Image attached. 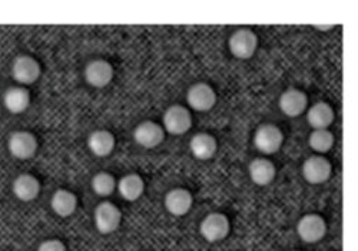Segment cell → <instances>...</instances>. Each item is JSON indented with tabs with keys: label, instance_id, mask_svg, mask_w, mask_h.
I'll use <instances>...</instances> for the list:
<instances>
[{
	"label": "cell",
	"instance_id": "obj_9",
	"mask_svg": "<svg viewBox=\"0 0 358 251\" xmlns=\"http://www.w3.org/2000/svg\"><path fill=\"white\" fill-rule=\"evenodd\" d=\"M187 102L195 112H210L217 103V93L208 83L199 82L188 89Z\"/></svg>",
	"mask_w": 358,
	"mask_h": 251
},
{
	"label": "cell",
	"instance_id": "obj_25",
	"mask_svg": "<svg viewBox=\"0 0 358 251\" xmlns=\"http://www.w3.org/2000/svg\"><path fill=\"white\" fill-rule=\"evenodd\" d=\"M38 251H66V245L61 240L49 238L41 243V245L38 247Z\"/></svg>",
	"mask_w": 358,
	"mask_h": 251
},
{
	"label": "cell",
	"instance_id": "obj_16",
	"mask_svg": "<svg viewBox=\"0 0 358 251\" xmlns=\"http://www.w3.org/2000/svg\"><path fill=\"white\" fill-rule=\"evenodd\" d=\"M3 105L12 114H20L31 105V93L23 86H12L3 94Z\"/></svg>",
	"mask_w": 358,
	"mask_h": 251
},
{
	"label": "cell",
	"instance_id": "obj_18",
	"mask_svg": "<svg viewBox=\"0 0 358 251\" xmlns=\"http://www.w3.org/2000/svg\"><path fill=\"white\" fill-rule=\"evenodd\" d=\"M191 153L199 160H210L218 150L217 139L210 133H196L189 142Z\"/></svg>",
	"mask_w": 358,
	"mask_h": 251
},
{
	"label": "cell",
	"instance_id": "obj_23",
	"mask_svg": "<svg viewBox=\"0 0 358 251\" xmlns=\"http://www.w3.org/2000/svg\"><path fill=\"white\" fill-rule=\"evenodd\" d=\"M116 184L117 181L115 180V177L108 173V172H101V173H96L94 177H92V181H91V187L92 190L95 192L96 196L99 197H109L116 188Z\"/></svg>",
	"mask_w": 358,
	"mask_h": 251
},
{
	"label": "cell",
	"instance_id": "obj_13",
	"mask_svg": "<svg viewBox=\"0 0 358 251\" xmlns=\"http://www.w3.org/2000/svg\"><path fill=\"white\" fill-rule=\"evenodd\" d=\"M307 106H308L307 94L296 87L287 89L280 98L281 112L291 119L301 116L307 110Z\"/></svg>",
	"mask_w": 358,
	"mask_h": 251
},
{
	"label": "cell",
	"instance_id": "obj_6",
	"mask_svg": "<svg viewBox=\"0 0 358 251\" xmlns=\"http://www.w3.org/2000/svg\"><path fill=\"white\" fill-rule=\"evenodd\" d=\"M284 143V135L280 128L271 123H264L254 135L255 147L264 154L277 153Z\"/></svg>",
	"mask_w": 358,
	"mask_h": 251
},
{
	"label": "cell",
	"instance_id": "obj_5",
	"mask_svg": "<svg viewBox=\"0 0 358 251\" xmlns=\"http://www.w3.org/2000/svg\"><path fill=\"white\" fill-rule=\"evenodd\" d=\"M41 73L39 61L29 54H20L12 63V77L23 87L38 82Z\"/></svg>",
	"mask_w": 358,
	"mask_h": 251
},
{
	"label": "cell",
	"instance_id": "obj_21",
	"mask_svg": "<svg viewBox=\"0 0 358 251\" xmlns=\"http://www.w3.org/2000/svg\"><path fill=\"white\" fill-rule=\"evenodd\" d=\"M116 188L119 195L127 201H136L145 190L143 178L136 173H129L117 181Z\"/></svg>",
	"mask_w": 358,
	"mask_h": 251
},
{
	"label": "cell",
	"instance_id": "obj_15",
	"mask_svg": "<svg viewBox=\"0 0 358 251\" xmlns=\"http://www.w3.org/2000/svg\"><path fill=\"white\" fill-rule=\"evenodd\" d=\"M12 190L16 199H19L23 203H29L38 199L41 193V183L34 174L23 173L13 180Z\"/></svg>",
	"mask_w": 358,
	"mask_h": 251
},
{
	"label": "cell",
	"instance_id": "obj_22",
	"mask_svg": "<svg viewBox=\"0 0 358 251\" xmlns=\"http://www.w3.org/2000/svg\"><path fill=\"white\" fill-rule=\"evenodd\" d=\"M87 147L96 157H108L115 149V136L109 130H95L87 137Z\"/></svg>",
	"mask_w": 358,
	"mask_h": 251
},
{
	"label": "cell",
	"instance_id": "obj_10",
	"mask_svg": "<svg viewBox=\"0 0 358 251\" xmlns=\"http://www.w3.org/2000/svg\"><path fill=\"white\" fill-rule=\"evenodd\" d=\"M165 139V130L161 124L152 120L139 123L134 130V140L143 149H155Z\"/></svg>",
	"mask_w": 358,
	"mask_h": 251
},
{
	"label": "cell",
	"instance_id": "obj_1",
	"mask_svg": "<svg viewBox=\"0 0 358 251\" xmlns=\"http://www.w3.org/2000/svg\"><path fill=\"white\" fill-rule=\"evenodd\" d=\"M192 114L182 105H172L164 113V129L173 136H181L191 130Z\"/></svg>",
	"mask_w": 358,
	"mask_h": 251
},
{
	"label": "cell",
	"instance_id": "obj_20",
	"mask_svg": "<svg viewBox=\"0 0 358 251\" xmlns=\"http://www.w3.org/2000/svg\"><path fill=\"white\" fill-rule=\"evenodd\" d=\"M50 207L59 217H69L76 211L78 197L66 188H59L50 199Z\"/></svg>",
	"mask_w": 358,
	"mask_h": 251
},
{
	"label": "cell",
	"instance_id": "obj_3",
	"mask_svg": "<svg viewBox=\"0 0 358 251\" xmlns=\"http://www.w3.org/2000/svg\"><path fill=\"white\" fill-rule=\"evenodd\" d=\"M231 230L229 220L224 213H210L203 217L199 226L201 236L208 243H218L224 240Z\"/></svg>",
	"mask_w": 358,
	"mask_h": 251
},
{
	"label": "cell",
	"instance_id": "obj_26",
	"mask_svg": "<svg viewBox=\"0 0 358 251\" xmlns=\"http://www.w3.org/2000/svg\"><path fill=\"white\" fill-rule=\"evenodd\" d=\"M292 251H296V250H292Z\"/></svg>",
	"mask_w": 358,
	"mask_h": 251
},
{
	"label": "cell",
	"instance_id": "obj_7",
	"mask_svg": "<svg viewBox=\"0 0 358 251\" xmlns=\"http://www.w3.org/2000/svg\"><path fill=\"white\" fill-rule=\"evenodd\" d=\"M9 153L19 160H29L38 151V139L34 133L19 130L13 132L8 140Z\"/></svg>",
	"mask_w": 358,
	"mask_h": 251
},
{
	"label": "cell",
	"instance_id": "obj_4",
	"mask_svg": "<svg viewBox=\"0 0 358 251\" xmlns=\"http://www.w3.org/2000/svg\"><path fill=\"white\" fill-rule=\"evenodd\" d=\"M95 226L98 231L103 236L115 233L122 222V213L113 203L110 201H102L96 206L95 213Z\"/></svg>",
	"mask_w": 358,
	"mask_h": 251
},
{
	"label": "cell",
	"instance_id": "obj_19",
	"mask_svg": "<svg viewBox=\"0 0 358 251\" xmlns=\"http://www.w3.org/2000/svg\"><path fill=\"white\" fill-rule=\"evenodd\" d=\"M307 121L314 130L328 129L334 121V110L328 103L318 102L307 112Z\"/></svg>",
	"mask_w": 358,
	"mask_h": 251
},
{
	"label": "cell",
	"instance_id": "obj_14",
	"mask_svg": "<svg viewBox=\"0 0 358 251\" xmlns=\"http://www.w3.org/2000/svg\"><path fill=\"white\" fill-rule=\"evenodd\" d=\"M194 203V197L189 190L182 187H176L169 190L165 196V208L169 214L181 217L189 213Z\"/></svg>",
	"mask_w": 358,
	"mask_h": 251
},
{
	"label": "cell",
	"instance_id": "obj_17",
	"mask_svg": "<svg viewBox=\"0 0 358 251\" xmlns=\"http://www.w3.org/2000/svg\"><path fill=\"white\" fill-rule=\"evenodd\" d=\"M248 174L252 183L257 185H268L275 178L277 167L271 160L264 159V157H257L248 166Z\"/></svg>",
	"mask_w": 358,
	"mask_h": 251
},
{
	"label": "cell",
	"instance_id": "obj_11",
	"mask_svg": "<svg viewBox=\"0 0 358 251\" xmlns=\"http://www.w3.org/2000/svg\"><path fill=\"white\" fill-rule=\"evenodd\" d=\"M333 166L321 154L310 155L303 165V176L310 184H321L331 177Z\"/></svg>",
	"mask_w": 358,
	"mask_h": 251
},
{
	"label": "cell",
	"instance_id": "obj_12",
	"mask_svg": "<svg viewBox=\"0 0 358 251\" xmlns=\"http://www.w3.org/2000/svg\"><path fill=\"white\" fill-rule=\"evenodd\" d=\"M115 70L108 60L95 59L89 61L85 68V80L89 86L102 89L106 87L113 79Z\"/></svg>",
	"mask_w": 358,
	"mask_h": 251
},
{
	"label": "cell",
	"instance_id": "obj_24",
	"mask_svg": "<svg viewBox=\"0 0 358 251\" xmlns=\"http://www.w3.org/2000/svg\"><path fill=\"white\" fill-rule=\"evenodd\" d=\"M310 147L318 153V154H324L327 151H330L334 146V135L328 130V129H320V130H314L310 135L308 139Z\"/></svg>",
	"mask_w": 358,
	"mask_h": 251
},
{
	"label": "cell",
	"instance_id": "obj_2",
	"mask_svg": "<svg viewBox=\"0 0 358 251\" xmlns=\"http://www.w3.org/2000/svg\"><path fill=\"white\" fill-rule=\"evenodd\" d=\"M229 52L241 60H247L254 56L258 47V38L251 29L243 27L235 30L228 42Z\"/></svg>",
	"mask_w": 358,
	"mask_h": 251
},
{
	"label": "cell",
	"instance_id": "obj_8",
	"mask_svg": "<svg viewBox=\"0 0 358 251\" xmlns=\"http://www.w3.org/2000/svg\"><path fill=\"white\" fill-rule=\"evenodd\" d=\"M296 233L304 243L315 244L325 237L327 223L320 214L310 213L300 218L296 225Z\"/></svg>",
	"mask_w": 358,
	"mask_h": 251
}]
</instances>
